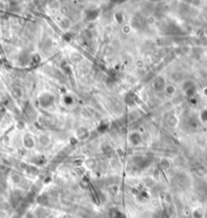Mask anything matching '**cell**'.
Returning a JSON list of instances; mask_svg holds the SVG:
<instances>
[{
  "label": "cell",
  "mask_w": 207,
  "mask_h": 218,
  "mask_svg": "<svg viewBox=\"0 0 207 218\" xmlns=\"http://www.w3.org/2000/svg\"><path fill=\"white\" fill-rule=\"evenodd\" d=\"M55 100L54 96L52 94H42L38 98V102H39L40 106L43 108H47V107L51 106Z\"/></svg>",
  "instance_id": "obj_1"
},
{
  "label": "cell",
  "mask_w": 207,
  "mask_h": 218,
  "mask_svg": "<svg viewBox=\"0 0 207 218\" xmlns=\"http://www.w3.org/2000/svg\"><path fill=\"white\" fill-rule=\"evenodd\" d=\"M152 86H153V89L156 90V91H160V90H162L164 88H165V81L164 78L162 77H159L156 78H154L153 83H152Z\"/></svg>",
  "instance_id": "obj_2"
},
{
  "label": "cell",
  "mask_w": 207,
  "mask_h": 218,
  "mask_svg": "<svg viewBox=\"0 0 207 218\" xmlns=\"http://www.w3.org/2000/svg\"><path fill=\"white\" fill-rule=\"evenodd\" d=\"M129 142L132 145H139L142 142V138L138 133H132L129 136Z\"/></svg>",
  "instance_id": "obj_3"
},
{
  "label": "cell",
  "mask_w": 207,
  "mask_h": 218,
  "mask_svg": "<svg viewBox=\"0 0 207 218\" xmlns=\"http://www.w3.org/2000/svg\"><path fill=\"white\" fill-rule=\"evenodd\" d=\"M24 144L27 148H33L35 145L34 139L32 138L30 135L27 133V135H25V137H24Z\"/></svg>",
  "instance_id": "obj_4"
},
{
  "label": "cell",
  "mask_w": 207,
  "mask_h": 218,
  "mask_svg": "<svg viewBox=\"0 0 207 218\" xmlns=\"http://www.w3.org/2000/svg\"><path fill=\"white\" fill-rule=\"evenodd\" d=\"M76 136L80 140H84V139L87 138V136H88V132H87V130L84 129V127H79L76 132Z\"/></svg>",
  "instance_id": "obj_5"
},
{
  "label": "cell",
  "mask_w": 207,
  "mask_h": 218,
  "mask_svg": "<svg viewBox=\"0 0 207 218\" xmlns=\"http://www.w3.org/2000/svg\"><path fill=\"white\" fill-rule=\"evenodd\" d=\"M39 142H40V144L42 145V146L46 147V146H48V145L50 144V138H49L47 135H41L39 137Z\"/></svg>",
  "instance_id": "obj_6"
},
{
  "label": "cell",
  "mask_w": 207,
  "mask_h": 218,
  "mask_svg": "<svg viewBox=\"0 0 207 218\" xmlns=\"http://www.w3.org/2000/svg\"><path fill=\"white\" fill-rule=\"evenodd\" d=\"M195 93H196V89H195L194 86H192V87H190V88H188V89L185 90V94H186V96H187L188 98L194 97Z\"/></svg>",
  "instance_id": "obj_7"
},
{
  "label": "cell",
  "mask_w": 207,
  "mask_h": 218,
  "mask_svg": "<svg viewBox=\"0 0 207 218\" xmlns=\"http://www.w3.org/2000/svg\"><path fill=\"white\" fill-rule=\"evenodd\" d=\"M60 24H61V27L63 29H69V27H70V25H71V22L69 19L65 17V19H63L62 21H61Z\"/></svg>",
  "instance_id": "obj_8"
},
{
  "label": "cell",
  "mask_w": 207,
  "mask_h": 218,
  "mask_svg": "<svg viewBox=\"0 0 207 218\" xmlns=\"http://www.w3.org/2000/svg\"><path fill=\"white\" fill-rule=\"evenodd\" d=\"M114 19H115V21L118 22V24H122V22H124V16L122 12H117L115 13V16H114Z\"/></svg>",
  "instance_id": "obj_9"
},
{
  "label": "cell",
  "mask_w": 207,
  "mask_h": 218,
  "mask_svg": "<svg viewBox=\"0 0 207 218\" xmlns=\"http://www.w3.org/2000/svg\"><path fill=\"white\" fill-rule=\"evenodd\" d=\"M165 92H167L168 95H174L175 92H176V89H175V87L173 85H169V86H165Z\"/></svg>",
  "instance_id": "obj_10"
},
{
  "label": "cell",
  "mask_w": 207,
  "mask_h": 218,
  "mask_svg": "<svg viewBox=\"0 0 207 218\" xmlns=\"http://www.w3.org/2000/svg\"><path fill=\"white\" fill-rule=\"evenodd\" d=\"M63 101H64V103H65L66 105H70V104H72V102H73V99H72L71 96L65 95V96H64V98H63Z\"/></svg>",
  "instance_id": "obj_11"
},
{
  "label": "cell",
  "mask_w": 207,
  "mask_h": 218,
  "mask_svg": "<svg viewBox=\"0 0 207 218\" xmlns=\"http://www.w3.org/2000/svg\"><path fill=\"white\" fill-rule=\"evenodd\" d=\"M200 118L202 119L203 121H205V123H207V109H204L201 111L200 113Z\"/></svg>",
  "instance_id": "obj_12"
},
{
  "label": "cell",
  "mask_w": 207,
  "mask_h": 218,
  "mask_svg": "<svg viewBox=\"0 0 207 218\" xmlns=\"http://www.w3.org/2000/svg\"><path fill=\"white\" fill-rule=\"evenodd\" d=\"M146 22L148 25H153L154 22H155V17L153 16H148L146 17Z\"/></svg>",
  "instance_id": "obj_13"
},
{
  "label": "cell",
  "mask_w": 207,
  "mask_h": 218,
  "mask_svg": "<svg viewBox=\"0 0 207 218\" xmlns=\"http://www.w3.org/2000/svg\"><path fill=\"white\" fill-rule=\"evenodd\" d=\"M122 32H123L124 34H129L131 32V27L128 25H125L123 26V28H122Z\"/></svg>",
  "instance_id": "obj_14"
},
{
  "label": "cell",
  "mask_w": 207,
  "mask_h": 218,
  "mask_svg": "<svg viewBox=\"0 0 207 218\" xmlns=\"http://www.w3.org/2000/svg\"><path fill=\"white\" fill-rule=\"evenodd\" d=\"M136 65H137V67H139V68H141L142 66L144 65V62L142 61V60H138V61H137V63H136Z\"/></svg>",
  "instance_id": "obj_15"
},
{
  "label": "cell",
  "mask_w": 207,
  "mask_h": 218,
  "mask_svg": "<svg viewBox=\"0 0 207 218\" xmlns=\"http://www.w3.org/2000/svg\"><path fill=\"white\" fill-rule=\"evenodd\" d=\"M204 35H205V36L207 37V28L205 29V30H204Z\"/></svg>",
  "instance_id": "obj_16"
},
{
  "label": "cell",
  "mask_w": 207,
  "mask_h": 218,
  "mask_svg": "<svg viewBox=\"0 0 207 218\" xmlns=\"http://www.w3.org/2000/svg\"><path fill=\"white\" fill-rule=\"evenodd\" d=\"M204 94H205V95L207 96V89H206V90H204Z\"/></svg>",
  "instance_id": "obj_17"
}]
</instances>
